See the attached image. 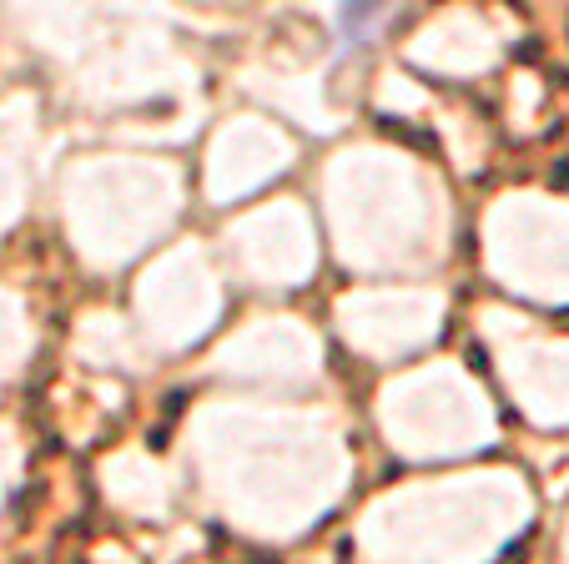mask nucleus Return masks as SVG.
<instances>
[]
</instances>
